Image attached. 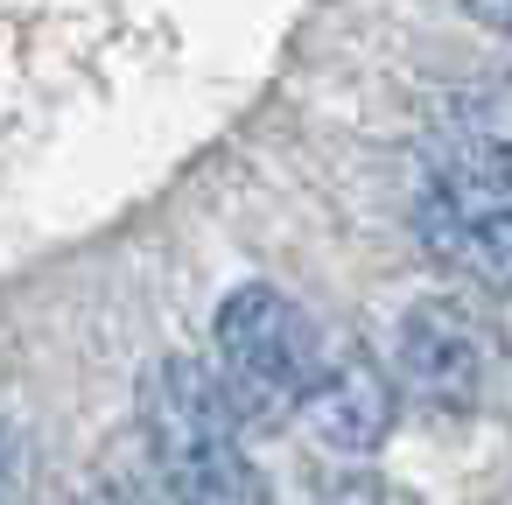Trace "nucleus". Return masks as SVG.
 Returning <instances> with one entry per match:
<instances>
[{
  "label": "nucleus",
  "mask_w": 512,
  "mask_h": 505,
  "mask_svg": "<svg viewBox=\"0 0 512 505\" xmlns=\"http://www.w3.org/2000/svg\"><path fill=\"white\" fill-rule=\"evenodd\" d=\"M141 435L176 505H267V477L239 435V400L204 358H155L141 379Z\"/></svg>",
  "instance_id": "nucleus-1"
},
{
  "label": "nucleus",
  "mask_w": 512,
  "mask_h": 505,
  "mask_svg": "<svg viewBox=\"0 0 512 505\" xmlns=\"http://www.w3.org/2000/svg\"><path fill=\"white\" fill-rule=\"evenodd\" d=\"M421 239L442 267L512 288V148H498L484 127L456 134L421 183Z\"/></svg>",
  "instance_id": "nucleus-2"
},
{
  "label": "nucleus",
  "mask_w": 512,
  "mask_h": 505,
  "mask_svg": "<svg viewBox=\"0 0 512 505\" xmlns=\"http://www.w3.org/2000/svg\"><path fill=\"white\" fill-rule=\"evenodd\" d=\"M211 344L225 365L218 379L232 386V400H253V407H295L302 386L323 372V337H316L309 309L267 281H246L218 302Z\"/></svg>",
  "instance_id": "nucleus-3"
},
{
  "label": "nucleus",
  "mask_w": 512,
  "mask_h": 505,
  "mask_svg": "<svg viewBox=\"0 0 512 505\" xmlns=\"http://www.w3.org/2000/svg\"><path fill=\"white\" fill-rule=\"evenodd\" d=\"M393 386L428 414H470L484 393V330L456 295H428L400 316Z\"/></svg>",
  "instance_id": "nucleus-4"
},
{
  "label": "nucleus",
  "mask_w": 512,
  "mask_h": 505,
  "mask_svg": "<svg viewBox=\"0 0 512 505\" xmlns=\"http://www.w3.org/2000/svg\"><path fill=\"white\" fill-rule=\"evenodd\" d=\"M295 414L330 456H372V449H386V435L400 421V386L372 358H337V365L323 358V372L302 386Z\"/></svg>",
  "instance_id": "nucleus-5"
},
{
  "label": "nucleus",
  "mask_w": 512,
  "mask_h": 505,
  "mask_svg": "<svg viewBox=\"0 0 512 505\" xmlns=\"http://www.w3.org/2000/svg\"><path fill=\"white\" fill-rule=\"evenodd\" d=\"M309 505H379V484H372V477H358V470H344V477H330Z\"/></svg>",
  "instance_id": "nucleus-6"
},
{
  "label": "nucleus",
  "mask_w": 512,
  "mask_h": 505,
  "mask_svg": "<svg viewBox=\"0 0 512 505\" xmlns=\"http://www.w3.org/2000/svg\"><path fill=\"white\" fill-rule=\"evenodd\" d=\"M463 15L484 22L491 36H512V0H463Z\"/></svg>",
  "instance_id": "nucleus-7"
},
{
  "label": "nucleus",
  "mask_w": 512,
  "mask_h": 505,
  "mask_svg": "<svg viewBox=\"0 0 512 505\" xmlns=\"http://www.w3.org/2000/svg\"><path fill=\"white\" fill-rule=\"evenodd\" d=\"M484 134H491L498 148H512V113H505V120H484Z\"/></svg>",
  "instance_id": "nucleus-8"
},
{
  "label": "nucleus",
  "mask_w": 512,
  "mask_h": 505,
  "mask_svg": "<svg viewBox=\"0 0 512 505\" xmlns=\"http://www.w3.org/2000/svg\"><path fill=\"white\" fill-rule=\"evenodd\" d=\"M0 505H8V449H0Z\"/></svg>",
  "instance_id": "nucleus-9"
},
{
  "label": "nucleus",
  "mask_w": 512,
  "mask_h": 505,
  "mask_svg": "<svg viewBox=\"0 0 512 505\" xmlns=\"http://www.w3.org/2000/svg\"><path fill=\"white\" fill-rule=\"evenodd\" d=\"M92 505H127V498H120V491H99V498H92Z\"/></svg>",
  "instance_id": "nucleus-10"
}]
</instances>
